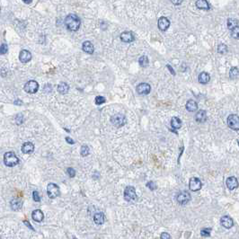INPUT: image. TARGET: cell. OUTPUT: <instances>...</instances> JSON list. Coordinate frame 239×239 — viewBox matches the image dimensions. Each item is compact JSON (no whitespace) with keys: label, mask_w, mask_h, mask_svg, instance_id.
<instances>
[{"label":"cell","mask_w":239,"mask_h":239,"mask_svg":"<svg viewBox=\"0 0 239 239\" xmlns=\"http://www.w3.org/2000/svg\"><path fill=\"white\" fill-rule=\"evenodd\" d=\"M80 19L75 14H70L65 18V25L69 31L76 32L80 27Z\"/></svg>","instance_id":"cell-1"},{"label":"cell","mask_w":239,"mask_h":239,"mask_svg":"<svg viewBox=\"0 0 239 239\" xmlns=\"http://www.w3.org/2000/svg\"><path fill=\"white\" fill-rule=\"evenodd\" d=\"M4 163L8 167H13L19 163V159L14 152H6L4 155Z\"/></svg>","instance_id":"cell-2"},{"label":"cell","mask_w":239,"mask_h":239,"mask_svg":"<svg viewBox=\"0 0 239 239\" xmlns=\"http://www.w3.org/2000/svg\"><path fill=\"white\" fill-rule=\"evenodd\" d=\"M47 193L49 198L51 199H55L57 197H59L60 195V187L55 184V183H49L48 187H47Z\"/></svg>","instance_id":"cell-3"},{"label":"cell","mask_w":239,"mask_h":239,"mask_svg":"<svg viewBox=\"0 0 239 239\" xmlns=\"http://www.w3.org/2000/svg\"><path fill=\"white\" fill-rule=\"evenodd\" d=\"M137 199L136 190L133 186H127L124 190V200L126 201H133Z\"/></svg>","instance_id":"cell-4"},{"label":"cell","mask_w":239,"mask_h":239,"mask_svg":"<svg viewBox=\"0 0 239 239\" xmlns=\"http://www.w3.org/2000/svg\"><path fill=\"white\" fill-rule=\"evenodd\" d=\"M111 122L115 127L120 128V127H122L126 123V118L123 114L117 113V114H114L111 117Z\"/></svg>","instance_id":"cell-5"},{"label":"cell","mask_w":239,"mask_h":239,"mask_svg":"<svg viewBox=\"0 0 239 239\" xmlns=\"http://www.w3.org/2000/svg\"><path fill=\"white\" fill-rule=\"evenodd\" d=\"M38 90H39V84L35 80H30L24 85V91L28 94H35Z\"/></svg>","instance_id":"cell-6"},{"label":"cell","mask_w":239,"mask_h":239,"mask_svg":"<svg viewBox=\"0 0 239 239\" xmlns=\"http://www.w3.org/2000/svg\"><path fill=\"white\" fill-rule=\"evenodd\" d=\"M191 199V194L187 191H182L179 192L176 196V200L177 202L181 204V205H185L187 204Z\"/></svg>","instance_id":"cell-7"},{"label":"cell","mask_w":239,"mask_h":239,"mask_svg":"<svg viewBox=\"0 0 239 239\" xmlns=\"http://www.w3.org/2000/svg\"><path fill=\"white\" fill-rule=\"evenodd\" d=\"M228 125L233 130H239V116L237 114H230L228 117Z\"/></svg>","instance_id":"cell-8"},{"label":"cell","mask_w":239,"mask_h":239,"mask_svg":"<svg viewBox=\"0 0 239 239\" xmlns=\"http://www.w3.org/2000/svg\"><path fill=\"white\" fill-rule=\"evenodd\" d=\"M202 187V182L201 181L197 178V177H192L190 179L189 182V188L191 191H200Z\"/></svg>","instance_id":"cell-9"},{"label":"cell","mask_w":239,"mask_h":239,"mask_svg":"<svg viewBox=\"0 0 239 239\" xmlns=\"http://www.w3.org/2000/svg\"><path fill=\"white\" fill-rule=\"evenodd\" d=\"M136 90L139 95H148L151 91V86L147 83H141L136 87Z\"/></svg>","instance_id":"cell-10"},{"label":"cell","mask_w":239,"mask_h":239,"mask_svg":"<svg viewBox=\"0 0 239 239\" xmlns=\"http://www.w3.org/2000/svg\"><path fill=\"white\" fill-rule=\"evenodd\" d=\"M158 28L160 31H166L169 26H170V21L168 20V18L162 16L158 19Z\"/></svg>","instance_id":"cell-11"},{"label":"cell","mask_w":239,"mask_h":239,"mask_svg":"<svg viewBox=\"0 0 239 239\" xmlns=\"http://www.w3.org/2000/svg\"><path fill=\"white\" fill-rule=\"evenodd\" d=\"M220 224L222 225V227H224L225 228H231L234 225L233 219L229 217V216H223L220 219Z\"/></svg>","instance_id":"cell-12"},{"label":"cell","mask_w":239,"mask_h":239,"mask_svg":"<svg viewBox=\"0 0 239 239\" xmlns=\"http://www.w3.org/2000/svg\"><path fill=\"white\" fill-rule=\"evenodd\" d=\"M19 60L22 63H27L29 62L30 60H32V54L29 51H26V50H23L20 51V54H19Z\"/></svg>","instance_id":"cell-13"},{"label":"cell","mask_w":239,"mask_h":239,"mask_svg":"<svg viewBox=\"0 0 239 239\" xmlns=\"http://www.w3.org/2000/svg\"><path fill=\"white\" fill-rule=\"evenodd\" d=\"M226 184H227V187L229 189V190H235L238 187L239 183L237 179L235 177V176H230L228 177L227 181H226Z\"/></svg>","instance_id":"cell-14"},{"label":"cell","mask_w":239,"mask_h":239,"mask_svg":"<svg viewBox=\"0 0 239 239\" xmlns=\"http://www.w3.org/2000/svg\"><path fill=\"white\" fill-rule=\"evenodd\" d=\"M120 40L123 42H132L135 40V37L131 32H123L120 34Z\"/></svg>","instance_id":"cell-15"},{"label":"cell","mask_w":239,"mask_h":239,"mask_svg":"<svg viewBox=\"0 0 239 239\" xmlns=\"http://www.w3.org/2000/svg\"><path fill=\"white\" fill-rule=\"evenodd\" d=\"M32 218L36 222H42L44 219V214L41 210H35L32 213Z\"/></svg>","instance_id":"cell-16"},{"label":"cell","mask_w":239,"mask_h":239,"mask_svg":"<svg viewBox=\"0 0 239 239\" xmlns=\"http://www.w3.org/2000/svg\"><path fill=\"white\" fill-rule=\"evenodd\" d=\"M82 49H83V51H84L85 52H86V53H88V54H92V53H94V51H95V47H94V45L91 43V42H89V41H85V42H83Z\"/></svg>","instance_id":"cell-17"},{"label":"cell","mask_w":239,"mask_h":239,"mask_svg":"<svg viewBox=\"0 0 239 239\" xmlns=\"http://www.w3.org/2000/svg\"><path fill=\"white\" fill-rule=\"evenodd\" d=\"M210 76L209 73L207 72H201L199 76H198V81L200 84H202V85H206L210 82Z\"/></svg>","instance_id":"cell-18"},{"label":"cell","mask_w":239,"mask_h":239,"mask_svg":"<svg viewBox=\"0 0 239 239\" xmlns=\"http://www.w3.org/2000/svg\"><path fill=\"white\" fill-rule=\"evenodd\" d=\"M34 150V145L32 142H25L22 146V152L23 154H30L33 152Z\"/></svg>","instance_id":"cell-19"},{"label":"cell","mask_w":239,"mask_h":239,"mask_svg":"<svg viewBox=\"0 0 239 239\" xmlns=\"http://www.w3.org/2000/svg\"><path fill=\"white\" fill-rule=\"evenodd\" d=\"M104 214L103 212H97L94 215V221L96 225H103L104 223Z\"/></svg>","instance_id":"cell-20"},{"label":"cell","mask_w":239,"mask_h":239,"mask_svg":"<svg viewBox=\"0 0 239 239\" xmlns=\"http://www.w3.org/2000/svg\"><path fill=\"white\" fill-rule=\"evenodd\" d=\"M195 120L198 122H205L207 120V113L204 110L199 111L196 115H195Z\"/></svg>","instance_id":"cell-21"},{"label":"cell","mask_w":239,"mask_h":239,"mask_svg":"<svg viewBox=\"0 0 239 239\" xmlns=\"http://www.w3.org/2000/svg\"><path fill=\"white\" fill-rule=\"evenodd\" d=\"M197 109H198V104L194 100H189L186 103V110L188 112L193 113V112L197 111Z\"/></svg>","instance_id":"cell-22"},{"label":"cell","mask_w":239,"mask_h":239,"mask_svg":"<svg viewBox=\"0 0 239 239\" xmlns=\"http://www.w3.org/2000/svg\"><path fill=\"white\" fill-rule=\"evenodd\" d=\"M196 6L199 9H203V10H209L210 8V4L206 0H197L196 1Z\"/></svg>","instance_id":"cell-23"},{"label":"cell","mask_w":239,"mask_h":239,"mask_svg":"<svg viewBox=\"0 0 239 239\" xmlns=\"http://www.w3.org/2000/svg\"><path fill=\"white\" fill-rule=\"evenodd\" d=\"M10 206H11V209L14 210H19L22 209V206H23V202L17 199H14L11 200L10 202Z\"/></svg>","instance_id":"cell-24"},{"label":"cell","mask_w":239,"mask_h":239,"mask_svg":"<svg viewBox=\"0 0 239 239\" xmlns=\"http://www.w3.org/2000/svg\"><path fill=\"white\" fill-rule=\"evenodd\" d=\"M69 90V85L67 84V83H64V82H61L60 85H58V92L64 95V94H67Z\"/></svg>","instance_id":"cell-25"},{"label":"cell","mask_w":239,"mask_h":239,"mask_svg":"<svg viewBox=\"0 0 239 239\" xmlns=\"http://www.w3.org/2000/svg\"><path fill=\"white\" fill-rule=\"evenodd\" d=\"M171 126L175 129H179L182 127V120L177 117H173L171 119Z\"/></svg>","instance_id":"cell-26"},{"label":"cell","mask_w":239,"mask_h":239,"mask_svg":"<svg viewBox=\"0 0 239 239\" xmlns=\"http://www.w3.org/2000/svg\"><path fill=\"white\" fill-rule=\"evenodd\" d=\"M228 28L229 30H233L235 27L238 26V21L237 19H233V18H228Z\"/></svg>","instance_id":"cell-27"},{"label":"cell","mask_w":239,"mask_h":239,"mask_svg":"<svg viewBox=\"0 0 239 239\" xmlns=\"http://www.w3.org/2000/svg\"><path fill=\"white\" fill-rule=\"evenodd\" d=\"M239 76V69L236 67H231L230 71H229V77L231 79H236Z\"/></svg>","instance_id":"cell-28"},{"label":"cell","mask_w":239,"mask_h":239,"mask_svg":"<svg viewBox=\"0 0 239 239\" xmlns=\"http://www.w3.org/2000/svg\"><path fill=\"white\" fill-rule=\"evenodd\" d=\"M228 46L226 45V44H224V43H220L219 46H218V52L219 53V54H222V55H224V54H226L227 52H228Z\"/></svg>","instance_id":"cell-29"},{"label":"cell","mask_w":239,"mask_h":239,"mask_svg":"<svg viewBox=\"0 0 239 239\" xmlns=\"http://www.w3.org/2000/svg\"><path fill=\"white\" fill-rule=\"evenodd\" d=\"M138 63H139V65L141 66V67H147L148 66V63H149V61H148V59H147V56H141L140 58H139V60H138Z\"/></svg>","instance_id":"cell-30"},{"label":"cell","mask_w":239,"mask_h":239,"mask_svg":"<svg viewBox=\"0 0 239 239\" xmlns=\"http://www.w3.org/2000/svg\"><path fill=\"white\" fill-rule=\"evenodd\" d=\"M89 150H90V149H89V147H88L86 145L82 146V147H81V149H80V154H81V156H82V157H87V156L89 155V153H90Z\"/></svg>","instance_id":"cell-31"},{"label":"cell","mask_w":239,"mask_h":239,"mask_svg":"<svg viewBox=\"0 0 239 239\" xmlns=\"http://www.w3.org/2000/svg\"><path fill=\"white\" fill-rule=\"evenodd\" d=\"M231 36L234 39L239 40V25L237 26V27H235L233 30H231Z\"/></svg>","instance_id":"cell-32"},{"label":"cell","mask_w":239,"mask_h":239,"mask_svg":"<svg viewBox=\"0 0 239 239\" xmlns=\"http://www.w3.org/2000/svg\"><path fill=\"white\" fill-rule=\"evenodd\" d=\"M210 232H211V228H203V229H201V231H200V235H201V237H209L210 236Z\"/></svg>","instance_id":"cell-33"},{"label":"cell","mask_w":239,"mask_h":239,"mask_svg":"<svg viewBox=\"0 0 239 239\" xmlns=\"http://www.w3.org/2000/svg\"><path fill=\"white\" fill-rule=\"evenodd\" d=\"M105 102H106V100L104 96H96L95 97V104H97V105L103 104Z\"/></svg>","instance_id":"cell-34"},{"label":"cell","mask_w":239,"mask_h":239,"mask_svg":"<svg viewBox=\"0 0 239 239\" xmlns=\"http://www.w3.org/2000/svg\"><path fill=\"white\" fill-rule=\"evenodd\" d=\"M67 173L68 176L71 177V178L75 177V175H76V171H75V169L72 168V167H68V168L67 169Z\"/></svg>","instance_id":"cell-35"},{"label":"cell","mask_w":239,"mask_h":239,"mask_svg":"<svg viewBox=\"0 0 239 239\" xmlns=\"http://www.w3.org/2000/svg\"><path fill=\"white\" fill-rule=\"evenodd\" d=\"M33 199L34 201L36 202H40L41 201V198H40V195H39V192L37 191H34L33 192Z\"/></svg>","instance_id":"cell-36"},{"label":"cell","mask_w":239,"mask_h":239,"mask_svg":"<svg viewBox=\"0 0 239 239\" xmlns=\"http://www.w3.org/2000/svg\"><path fill=\"white\" fill-rule=\"evenodd\" d=\"M15 121H16V124H18V125L22 124L23 121V114H21V113L17 114L15 116Z\"/></svg>","instance_id":"cell-37"},{"label":"cell","mask_w":239,"mask_h":239,"mask_svg":"<svg viewBox=\"0 0 239 239\" xmlns=\"http://www.w3.org/2000/svg\"><path fill=\"white\" fill-rule=\"evenodd\" d=\"M7 51H8V47H7V45H6V44H5V43L1 44V48H0V53H1L2 55H4V54H5V53L7 52Z\"/></svg>","instance_id":"cell-38"},{"label":"cell","mask_w":239,"mask_h":239,"mask_svg":"<svg viewBox=\"0 0 239 239\" xmlns=\"http://www.w3.org/2000/svg\"><path fill=\"white\" fill-rule=\"evenodd\" d=\"M147 187L148 189H150L151 191H154V190L157 189V185H156V183H155L153 181L148 182L147 183Z\"/></svg>","instance_id":"cell-39"},{"label":"cell","mask_w":239,"mask_h":239,"mask_svg":"<svg viewBox=\"0 0 239 239\" xmlns=\"http://www.w3.org/2000/svg\"><path fill=\"white\" fill-rule=\"evenodd\" d=\"M160 239H172L171 238V236L166 233V232H163L160 236Z\"/></svg>","instance_id":"cell-40"},{"label":"cell","mask_w":239,"mask_h":239,"mask_svg":"<svg viewBox=\"0 0 239 239\" xmlns=\"http://www.w3.org/2000/svg\"><path fill=\"white\" fill-rule=\"evenodd\" d=\"M65 139H66V141H67L68 144H72V145H73V144H75V141H74V140H73L71 138H69V137H66V138H65Z\"/></svg>","instance_id":"cell-41"},{"label":"cell","mask_w":239,"mask_h":239,"mask_svg":"<svg viewBox=\"0 0 239 239\" xmlns=\"http://www.w3.org/2000/svg\"><path fill=\"white\" fill-rule=\"evenodd\" d=\"M172 3L174 4V5H181L182 3V1H172Z\"/></svg>","instance_id":"cell-42"},{"label":"cell","mask_w":239,"mask_h":239,"mask_svg":"<svg viewBox=\"0 0 239 239\" xmlns=\"http://www.w3.org/2000/svg\"><path fill=\"white\" fill-rule=\"evenodd\" d=\"M167 67H168V68L170 69V72H171V73H172L173 75H175V71H174V69H173V68H172V67H170L169 65H167Z\"/></svg>","instance_id":"cell-43"},{"label":"cell","mask_w":239,"mask_h":239,"mask_svg":"<svg viewBox=\"0 0 239 239\" xmlns=\"http://www.w3.org/2000/svg\"><path fill=\"white\" fill-rule=\"evenodd\" d=\"M24 223H25V225H26L27 227H29V228H31L32 230H33V227H32V226L30 225V223H29L28 221H24Z\"/></svg>","instance_id":"cell-44"},{"label":"cell","mask_w":239,"mask_h":239,"mask_svg":"<svg viewBox=\"0 0 239 239\" xmlns=\"http://www.w3.org/2000/svg\"><path fill=\"white\" fill-rule=\"evenodd\" d=\"M23 2H24L25 4H31V3H32V1H23Z\"/></svg>","instance_id":"cell-45"},{"label":"cell","mask_w":239,"mask_h":239,"mask_svg":"<svg viewBox=\"0 0 239 239\" xmlns=\"http://www.w3.org/2000/svg\"><path fill=\"white\" fill-rule=\"evenodd\" d=\"M238 145H239V141H238Z\"/></svg>","instance_id":"cell-46"}]
</instances>
